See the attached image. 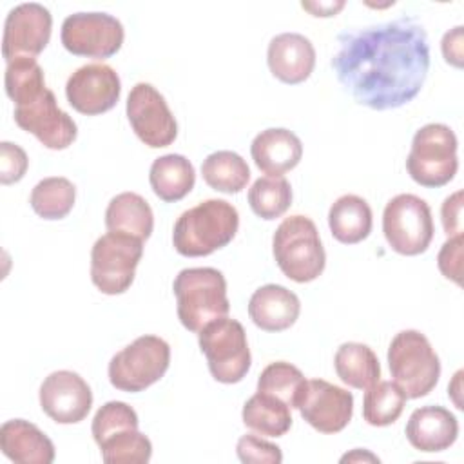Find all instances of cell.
Returning a JSON list of instances; mask_svg holds the SVG:
<instances>
[{
    "label": "cell",
    "mask_w": 464,
    "mask_h": 464,
    "mask_svg": "<svg viewBox=\"0 0 464 464\" xmlns=\"http://www.w3.org/2000/svg\"><path fill=\"white\" fill-rule=\"evenodd\" d=\"M332 69L359 105L373 111L399 109L415 100L428 78L426 29L417 18L402 16L343 31Z\"/></svg>",
    "instance_id": "cell-1"
},
{
    "label": "cell",
    "mask_w": 464,
    "mask_h": 464,
    "mask_svg": "<svg viewBox=\"0 0 464 464\" xmlns=\"http://www.w3.org/2000/svg\"><path fill=\"white\" fill-rule=\"evenodd\" d=\"M239 228L236 207L225 199H205L174 223L172 245L185 257L210 256L227 246Z\"/></svg>",
    "instance_id": "cell-2"
},
{
    "label": "cell",
    "mask_w": 464,
    "mask_h": 464,
    "mask_svg": "<svg viewBox=\"0 0 464 464\" xmlns=\"http://www.w3.org/2000/svg\"><path fill=\"white\" fill-rule=\"evenodd\" d=\"M172 292L179 323L194 334H199L208 323L225 317L230 310L227 279L212 266L183 268L174 277Z\"/></svg>",
    "instance_id": "cell-3"
},
{
    "label": "cell",
    "mask_w": 464,
    "mask_h": 464,
    "mask_svg": "<svg viewBox=\"0 0 464 464\" xmlns=\"http://www.w3.org/2000/svg\"><path fill=\"white\" fill-rule=\"evenodd\" d=\"M138 413L121 401L103 404L92 419V439L105 464H145L152 457V442L140 430Z\"/></svg>",
    "instance_id": "cell-4"
},
{
    "label": "cell",
    "mask_w": 464,
    "mask_h": 464,
    "mask_svg": "<svg viewBox=\"0 0 464 464\" xmlns=\"http://www.w3.org/2000/svg\"><path fill=\"white\" fill-rule=\"evenodd\" d=\"M272 254L279 270L295 283L317 279L326 265V254L315 223L301 214L285 218L274 232Z\"/></svg>",
    "instance_id": "cell-5"
},
{
    "label": "cell",
    "mask_w": 464,
    "mask_h": 464,
    "mask_svg": "<svg viewBox=\"0 0 464 464\" xmlns=\"http://www.w3.org/2000/svg\"><path fill=\"white\" fill-rule=\"evenodd\" d=\"M388 366L393 382L404 392L406 399L426 397L440 377V359L419 330L395 334L388 346Z\"/></svg>",
    "instance_id": "cell-6"
},
{
    "label": "cell",
    "mask_w": 464,
    "mask_h": 464,
    "mask_svg": "<svg viewBox=\"0 0 464 464\" xmlns=\"http://www.w3.org/2000/svg\"><path fill=\"white\" fill-rule=\"evenodd\" d=\"M457 136L444 123H426L411 140L406 158L410 178L420 187L437 188L450 183L459 169Z\"/></svg>",
    "instance_id": "cell-7"
},
{
    "label": "cell",
    "mask_w": 464,
    "mask_h": 464,
    "mask_svg": "<svg viewBox=\"0 0 464 464\" xmlns=\"http://www.w3.org/2000/svg\"><path fill=\"white\" fill-rule=\"evenodd\" d=\"M199 350L207 359L210 375L223 384H236L248 373L252 357L243 324L230 317L208 323L198 334Z\"/></svg>",
    "instance_id": "cell-8"
},
{
    "label": "cell",
    "mask_w": 464,
    "mask_h": 464,
    "mask_svg": "<svg viewBox=\"0 0 464 464\" xmlns=\"http://www.w3.org/2000/svg\"><path fill=\"white\" fill-rule=\"evenodd\" d=\"M169 364V343L158 335H141L112 355L107 373L116 390L138 393L158 382Z\"/></svg>",
    "instance_id": "cell-9"
},
{
    "label": "cell",
    "mask_w": 464,
    "mask_h": 464,
    "mask_svg": "<svg viewBox=\"0 0 464 464\" xmlns=\"http://www.w3.org/2000/svg\"><path fill=\"white\" fill-rule=\"evenodd\" d=\"M143 256V241L121 232H107L91 250V281L107 295H118L130 288L136 266Z\"/></svg>",
    "instance_id": "cell-10"
},
{
    "label": "cell",
    "mask_w": 464,
    "mask_h": 464,
    "mask_svg": "<svg viewBox=\"0 0 464 464\" xmlns=\"http://www.w3.org/2000/svg\"><path fill=\"white\" fill-rule=\"evenodd\" d=\"M382 232L393 252L419 256L433 239L430 205L415 194H397L382 212Z\"/></svg>",
    "instance_id": "cell-11"
},
{
    "label": "cell",
    "mask_w": 464,
    "mask_h": 464,
    "mask_svg": "<svg viewBox=\"0 0 464 464\" xmlns=\"http://www.w3.org/2000/svg\"><path fill=\"white\" fill-rule=\"evenodd\" d=\"M125 31L121 22L109 13L69 14L60 31L62 45L76 56L105 60L123 45Z\"/></svg>",
    "instance_id": "cell-12"
},
{
    "label": "cell",
    "mask_w": 464,
    "mask_h": 464,
    "mask_svg": "<svg viewBox=\"0 0 464 464\" xmlns=\"http://www.w3.org/2000/svg\"><path fill=\"white\" fill-rule=\"evenodd\" d=\"M125 112L134 134L147 147L161 149L174 143L178 136L176 118L154 85L136 83L127 96Z\"/></svg>",
    "instance_id": "cell-13"
},
{
    "label": "cell",
    "mask_w": 464,
    "mask_h": 464,
    "mask_svg": "<svg viewBox=\"0 0 464 464\" xmlns=\"http://www.w3.org/2000/svg\"><path fill=\"white\" fill-rule=\"evenodd\" d=\"M14 123L51 150L67 149L78 136L74 120L58 107L56 96L51 89L14 105Z\"/></svg>",
    "instance_id": "cell-14"
},
{
    "label": "cell",
    "mask_w": 464,
    "mask_h": 464,
    "mask_svg": "<svg viewBox=\"0 0 464 464\" xmlns=\"http://www.w3.org/2000/svg\"><path fill=\"white\" fill-rule=\"evenodd\" d=\"M53 16L36 2L13 7L4 24L2 56L9 63L16 58H36L49 44Z\"/></svg>",
    "instance_id": "cell-15"
},
{
    "label": "cell",
    "mask_w": 464,
    "mask_h": 464,
    "mask_svg": "<svg viewBox=\"0 0 464 464\" xmlns=\"http://www.w3.org/2000/svg\"><path fill=\"white\" fill-rule=\"evenodd\" d=\"M121 94L118 72L107 63H85L78 67L65 83L69 105L85 116H98L111 111Z\"/></svg>",
    "instance_id": "cell-16"
},
{
    "label": "cell",
    "mask_w": 464,
    "mask_h": 464,
    "mask_svg": "<svg viewBox=\"0 0 464 464\" xmlns=\"http://www.w3.org/2000/svg\"><path fill=\"white\" fill-rule=\"evenodd\" d=\"M301 417L321 433H339L353 415L352 392L323 379L306 381L297 406Z\"/></svg>",
    "instance_id": "cell-17"
},
{
    "label": "cell",
    "mask_w": 464,
    "mask_h": 464,
    "mask_svg": "<svg viewBox=\"0 0 464 464\" xmlns=\"http://www.w3.org/2000/svg\"><path fill=\"white\" fill-rule=\"evenodd\" d=\"M40 406L58 424H76L87 417L92 406L91 386L71 370L49 373L40 386Z\"/></svg>",
    "instance_id": "cell-18"
},
{
    "label": "cell",
    "mask_w": 464,
    "mask_h": 464,
    "mask_svg": "<svg viewBox=\"0 0 464 464\" xmlns=\"http://www.w3.org/2000/svg\"><path fill=\"white\" fill-rule=\"evenodd\" d=\"M266 63L274 78L297 85L310 78L315 67V49L304 34L281 33L268 44Z\"/></svg>",
    "instance_id": "cell-19"
},
{
    "label": "cell",
    "mask_w": 464,
    "mask_h": 464,
    "mask_svg": "<svg viewBox=\"0 0 464 464\" xmlns=\"http://www.w3.org/2000/svg\"><path fill=\"white\" fill-rule=\"evenodd\" d=\"M408 442L424 453H439L455 444L459 437V420L444 406L430 404L411 411L406 422Z\"/></svg>",
    "instance_id": "cell-20"
},
{
    "label": "cell",
    "mask_w": 464,
    "mask_h": 464,
    "mask_svg": "<svg viewBox=\"0 0 464 464\" xmlns=\"http://www.w3.org/2000/svg\"><path fill=\"white\" fill-rule=\"evenodd\" d=\"M301 312L299 297L283 285H263L248 301L252 323L265 332H283L290 328Z\"/></svg>",
    "instance_id": "cell-21"
},
{
    "label": "cell",
    "mask_w": 464,
    "mask_h": 464,
    "mask_svg": "<svg viewBox=\"0 0 464 464\" xmlns=\"http://www.w3.org/2000/svg\"><path fill=\"white\" fill-rule=\"evenodd\" d=\"M250 154L259 170L268 176H283L301 161L303 143L292 130L272 127L252 140Z\"/></svg>",
    "instance_id": "cell-22"
},
{
    "label": "cell",
    "mask_w": 464,
    "mask_h": 464,
    "mask_svg": "<svg viewBox=\"0 0 464 464\" xmlns=\"http://www.w3.org/2000/svg\"><path fill=\"white\" fill-rule=\"evenodd\" d=\"M0 450L18 464H51L54 460L53 440L36 424L24 419H11L2 424Z\"/></svg>",
    "instance_id": "cell-23"
},
{
    "label": "cell",
    "mask_w": 464,
    "mask_h": 464,
    "mask_svg": "<svg viewBox=\"0 0 464 464\" xmlns=\"http://www.w3.org/2000/svg\"><path fill=\"white\" fill-rule=\"evenodd\" d=\"M373 216L366 199L355 194L337 198L328 210V227L332 236L343 245H355L372 232Z\"/></svg>",
    "instance_id": "cell-24"
},
{
    "label": "cell",
    "mask_w": 464,
    "mask_h": 464,
    "mask_svg": "<svg viewBox=\"0 0 464 464\" xmlns=\"http://www.w3.org/2000/svg\"><path fill=\"white\" fill-rule=\"evenodd\" d=\"M105 227L109 232H121L145 241L152 234L154 214L145 198L136 192H121L107 205Z\"/></svg>",
    "instance_id": "cell-25"
},
{
    "label": "cell",
    "mask_w": 464,
    "mask_h": 464,
    "mask_svg": "<svg viewBox=\"0 0 464 464\" xmlns=\"http://www.w3.org/2000/svg\"><path fill=\"white\" fill-rule=\"evenodd\" d=\"M152 192L165 203L183 199L196 183L194 165L181 154H165L152 161L149 170Z\"/></svg>",
    "instance_id": "cell-26"
},
{
    "label": "cell",
    "mask_w": 464,
    "mask_h": 464,
    "mask_svg": "<svg viewBox=\"0 0 464 464\" xmlns=\"http://www.w3.org/2000/svg\"><path fill=\"white\" fill-rule=\"evenodd\" d=\"M337 377L355 388L366 390L381 377V364L375 352L362 343H343L334 355Z\"/></svg>",
    "instance_id": "cell-27"
},
{
    "label": "cell",
    "mask_w": 464,
    "mask_h": 464,
    "mask_svg": "<svg viewBox=\"0 0 464 464\" xmlns=\"http://www.w3.org/2000/svg\"><path fill=\"white\" fill-rule=\"evenodd\" d=\"M243 424L263 437H283L292 428L290 406L281 399L256 392L241 411Z\"/></svg>",
    "instance_id": "cell-28"
},
{
    "label": "cell",
    "mask_w": 464,
    "mask_h": 464,
    "mask_svg": "<svg viewBox=\"0 0 464 464\" xmlns=\"http://www.w3.org/2000/svg\"><path fill=\"white\" fill-rule=\"evenodd\" d=\"M201 176L210 188L223 194H237L246 187L250 169L237 152L218 150L203 160Z\"/></svg>",
    "instance_id": "cell-29"
},
{
    "label": "cell",
    "mask_w": 464,
    "mask_h": 464,
    "mask_svg": "<svg viewBox=\"0 0 464 464\" xmlns=\"http://www.w3.org/2000/svg\"><path fill=\"white\" fill-rule=\"evenodd\" d=\"M76 199V187L72 181L62 176H51L38 181L31 190V208L34 214H38L42 219H62L65 218Z\"/></svg>",
    "instance_id": "cell-30"
},
{
    "label": "cell",
    "mask_w": 464,
    "mask_h": 464,
    "mask_svg": "<svg viewBox=\"0 0 464 464\" xmlns=\"http://www.w3.org/2000/svg\"><path fill=\"white\" fill-rule=\"evenodd\" d=\"M404 404L406 395L393 381H377L366 388L362 399V419L370 426H390L401 417Z\"/></svg>",
    "instance_id": "cell-31"
},
{
    "label": "cell",
    "mask_w": 464,
    "mask_h": 464,
    "mask_svg": "<svg viewBox=\"0 0 464 464\" xmlns=\"http://www.w3.org/2000/svg\"><path fill=\"white\" fill-rule=\"evenodd\" d=\"M252 212L266 221L281 218L292 205V187L283 176H263L248 188Z\"/></svg>",
    "instance_id": "cell-32"
},
{
    "label": "cell",
    "mask_w": 464,
    "mask_h": 464,
    "mask_svg": "<svg viewBox=\"0 0 464 464\" xmlns=\"http://www.w3.org/2000/svg\"><path fill=\"white\" fill-rule=\"evenodd\" d=\"M304 386L306 379L303 372L286 361L270 362L268 366H265L257 379V392L281 399L285 404L290 406V410L299 406Z\"/></svg>",
    "instance_id": "cell-33"
},
{
    "label": "cell",
    "mask_w": 464,
    "mask_h": 464,
    "mask_svg": "<svg viewBox=\"0 0 464 464\" xmlns=\"http://www.w3.org/2000/svg\"><path fill=\"white\" fill-rule=\"evenodd\" d=\"M7 96L14 105H20L47 89L44 69L34 58H16L7 63L4 74Z\"/></svg>",
    "instance_id": "cell-34"
},
{
    "label": "cell",
    "mask_w": 464,
    "mask_h": 464,
    "mask_svg": "<svg viewBox=\"0 0 464 464\" xmlns=\"http://www.w3.org/2000/svg\"><path fill=\"white\" fill-rule=\"evenodd\" d=\"M237 459L245 464H281L283 453L281 448L257 437V435H243L236 444Z\"/></svg>",
    "instance_id": "cell-35"
},
{
    "label": "cell",
    "mask_w": 464,
    "mask_h": 464,
    "mask_svg": "<svg viewBox=\"0 0 464 464\" xmlns=\"http://www.w3.org/2000/svg\"><path fill=\"white\" fill-rule=\"evenodd\" d=\"M29 160L25 150L11 141L0 143V183L13 185L25 176Z\"/></svg>",
    "instance_id": "cell-36"
},
{
    "label": "cell",
    "mask_w": 464,
    "mask_h": 464,
    "mask_svg": "<svg viewBox=\"0 0 464 464\" xmlns=\"http://www.w3.org/2000/svg\"><path fill=\"white\" fill-rule=\"evenodd\" d=\"M437 265L446 279L453 281L455 285L462 283V234L444 241L437 256Z\"/></svg>",
    "instance_id": "cell-37"
},
{
    "label": "cell",
    "mask_w": 464,
    "mask_h": 464,
    "mask_svg": "<svg viewBox=\"0 0 464 464\" xmlns=\"http://www.w3.org/2000/svg\"><path fill=\"white\" fill-rule=\"evenodd\" d=\"M462 190H457L440 207V221L448 237L462 234Z\"/></svg>",
    "instance_id": "cell-38"
},
{
    "label": "cell",
    "mask_w": 464,
    "mask_h": 464,
    "mask_svg": "<svg viewBox=\"0 0 464 464\" xmlns=\"http://www.w3.org/2000/svg\"><path fill=\"white\" fill-rule=\"evenodd\" d=\"M462 25H457L453 29H450L448 33H444L442 42H440V49H442V56L446 60V63L460 69L464 63V36H462Z\"/></svg>",
    "instance_id": "cell-39"
},
{
    "label": "cell",
    "mask_w": 464,
    "mask_h": 464,
    "mask_svg": "<svg viewBox=\"0 0 464 464\" xmlns=\"http://www.w3.org/2000/svg\"><path fill=\"white\" fill-rule=\"evenodd\" d=\"M303 9L310 11L314 16H335L343 7H344V2L339 0V2H303L301 4Z\"/></svg>",
    "instance_id": "cell-40"
},
{
    "label": "cell",
    "mask_w": 464,
    "mask_h": 464,
    "mask_svg": "<svg viewBox=\"0 0 464 464\" xmlns=\"http://www.w3.org/2000/svg\"><path fill=\"white\" fill-rule=\"evenodd\" d=\"M341 462H379V457L370 453L368 450H361V448H355L352 450L350 453L343 455L341 457Z\"/></svg>",
    "instance_id": "cell-41"
},
{
    "label": "cell",
    "mask_w": 464,
    "mask_h": 464,
    "mask_svg": "<svg viewBox=\"0 0 464 464\" xmlns=\"http://www.w3.org/2000/svg\"><path fill=\"white\" fill-rule=\"evenodd\" d=\"M460 377H462V372L459 370V372L455 373L453 382L448 386V395L453 399V402H455V406H457L459 410H462V402H460V399H459V393H460Z\"/></svg>",
    "instance_id": "cell-42"
}]
</instances>
